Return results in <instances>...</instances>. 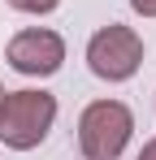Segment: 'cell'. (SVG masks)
<instances>
[{
  "label": "cell",
  "instance_id": "cell-3",
  "mask_svg": "<svg viewBox=\"0 0 156 160\" xmlns=\"http://www.w3.org/2000/svg\"><path fill=\"white\" fill-rule=\"evenodd\" d=\"M143 65V39L122 22H108L87 39V69L104 82H126Z\"/></svg>",
  "mask_w": 156,
  "mask_h": 160
},
{
  "label": "cell",
  "instance_id": "cell-2",
  "mask_svg": "<svg viewBox=\"0 0 156 160\" xmlns=\"http://www.w3.org/2000/svg\"><path fill=\"white\" fill-rule=\"evenodd\" d=\"M134 134V112L122 100H96L78 117V147L87 160H117Z\"/></svg>",
  "mask_w": 156,
  "mask_h": 160
},
{
  "label": "cell",
  "instance_id": "cell-6",
  "mask_svg": "<svg viewBox=\"0 0 156 160\" xmlns=\"http://www.w3.org/2000/svg\"><path fill=\"white\" fill-rule=\"evenodd\" d=\"M130 9L139 18H156V0H130Z\"/></svg>",
  "mask_w": 156,
  "mask_h": 160
},
{
  "label": "cell",
  "instance_id": "cell-1",
  "mask_svg": "<svg viewBox=\"0 0 156 160\" xmlns=\"http://www.w3.org/2000/svg\"><path fill=\"white\" fill-rule=\"evenodd\" d=\"M56 121V95L48 91H4L0 95V143L13 152H30L48 138Z\"/></svg>",
  "mask_w": 156,
  "mask_h": 160
},
{
  "label": "cell",
  "instance_id": "cell-4",
  "mask_svg": "<svg viewBox=\"0 0 156 160\" xmlns=\"http://www.w3.org/2000/svg\"><path fill=\"white\" fill-rule=\"evenodd\" d=\"M4 61L26 74V78H52L61 65H65V39L48 26H26L9 39L4 48Z\"/></svg>",
  "mask_w": 156,
  "mask_h": 160
},
{
  "label": "cell",
  "instance_id": "cell-8",
  "mask_svg": "<svg viewBox=\"0 0 156 160\" xmlns=\"http://www.w3.org/2000/svg\"><path fill=\"white\" fill-rule=\"evenodd\" d=\"M0 95H4V87H0Z\"/></svg>",
  "mask_w": 156,
  "mask_h": 160
},
{
  "label": "cell",
  "instance_id": "cell-5",
  "mask_svg": "<svg viewBox=\"0 0 156 160\" xmlns=\"http://www.w3.org/2000/svg\"><path fill=\"white\" fill-rule=\"evenodd\" d=\"M9 4H13L18 13H35V18H44V13H52L61 0H9Z\"/></svg>",
  "mask_w": 156,
  "mask_h": 160
},
{
  "label": "cell",
  "instance_id": "cell-7",
  "mask_svg": "<svg viewBox=\"0 0 156 160\" xmlns=\"http://www.w3.org/2000/svg\"><path fill=\"white\" fill-rule=\"evenodd\" d=\"M139 160H156V138H148V143H143V152H139Z\"/></svg>",
  "mask_w": 156,
  "mask_h": 160
}]
</instances>
